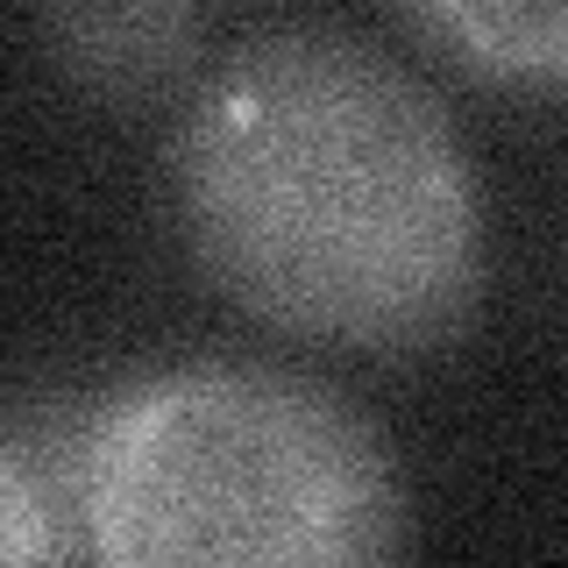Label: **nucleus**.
<instances>
[{
  "mask_svg": "<svg viewBox=\"0 0 568 568\" xmlns=\"http://www.w3.org/2000/svg\"><path fill=\"white\" fill-rule=\"evenodd\" d=\"M43 43L93 93L135 100L171 85L200 58L206 14L200 8H64V14H43Z\"/></svg>",
  "mask_w": 568,
  "mask_h": 568,
  "instance_id": "3",
  "label": "nucleus"
},
{
  "mask_svg": "<svg viewBox=\"0 0 568 568\" xmlns=\"http://www.w3.org/2000/svg\"><path fill=\"white\" fill-rule=\"evenodd\" d=\"M413 29L448 43L469 71L511 85H568V0H434Z\"/></svg>",
  "mask_w": 568,
  "mask_h": 568,
  "instance_id": "4",
  "label": "nucleus"
},
{
  "mask_svg": "<svg viewBox=\"0 0 568 568\" xmlns=\"http://www.w3.org/2000/svg\"><path fill=\"white\" fill-rule=\"evenodd\" d=\"M0 568H93L71 519V490L8 434H0Z\"/></svg>",
  "mask_w": 568,
  "mask_h": 568,
  "instance_id": "5",
  "label": "nucleus"
},
{
  "mask_svg": "<svg viewBox=\"0 0 568 568\" xmlns=\"http://www.w3.org/2000/svg\"><path fill=\"white\" fill-rule=\"evenodd\" d=\"M171 171L200 271L277 334L426 355L484 306L469 142L434 85L363 29L242 36L192 100Z\"/></svg>",
  "mask_w": 568,
  "mask_h": 568,
  "instance_id": "1",
  "label": "nucleus"
},
{
  "mask_svg": "<svg viewBox=\"0 0 568 568\" xmlns=\"http://www.w3.org/2000/svg\"><path fill=\"white\" fill-rule=\"evenodd\" d=\"M93 568H405L377 419L277 363H171L93 405L71 455Z\"/></svg>",
  "mask_w": 568,
  "mask_h": 568,
  "instance_id": "2",
  "label": "nucleus"
}]
</instances>
